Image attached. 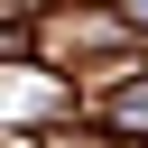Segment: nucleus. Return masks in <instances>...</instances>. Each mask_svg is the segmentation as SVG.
<instances>
[{
	"instance_id": "obj_1",
	"label": "nucleus",
	"mask_w": 148,
	"mask_h": 148,
	"mask_svg": "<svg viewBox=\"0 0 148 148\" xmlns=\"http://www.w3.org/2000/svg\"><path fill=\"white\" fill-rule=\"evenodd\" d=\"M120 18H130V28H148V0H120Z\"/></svg>"
},
{
	"instance_id": "obj_2",
	"label": "nucleus",
	"mask_w": 148,
	"mask_h": 148,
	"mask_svg": "<svg viewBox=\"0 0 148 148\" xmlns=\"http://www.w3.org/2000/svg\"><path fill=\"white\" fill-rule=\"evenodd\" d=\"M56 148H92V139H56Z\"/></svg>"
}]
</instances>
